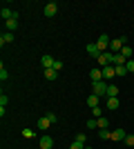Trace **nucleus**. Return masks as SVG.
Returning a JSON list of instances; mask_svg holds the SVG:
<instances>
[{"label":"nucleus","mask_w":134,"mask_h":149,"mask_svg":"<svg viewBox=\"0 0 134 149\" xmlns=\"http://www.w3.org/2000/svg\"><path fill=\"white\" fill-rule=\"evenodd\" d=\"M125 42H128V38L121 36V38H116V40H112L109 42V47H112V54H121V49L125 47Z\"/></svg>","instance_id":"obj_1"},{"label":"nucleus","mask_w":134,"mask_h":149,"mask_svg":"<svg viewBox=\"0 0 134 149\" xmlns=\"http://www.w3.org/2000/svg\"><path fill=\"white\" fill-rule=\"evenodd\" d=\"M92 85H94V93L96 96H98V98H101V96H107V82L105 80H98V82H92Z\"/></svg>","instance_id":"obj_2"},{"label":"nucleus","mask_w":134,"mask_h":149,"mask_svg":"<svg viewBox=\"0 0 134 149\" xmlns=\"http://www.w3.org/2000/svg\"><path fill=\"white\" fill-rule=\"evenodd\" d=\"M96 60H98L101 69H103V67H107V65H112V51H103V54L96 58Z\"/></svg>","instance_id":"obj_3"},{"label":"nucleus","mask_w":134,"mask_h":149,"mask_svg":"<svg viewBox=\"0 0 134 149\" xmlns=\"http://www.w3.org/2000/svg\"><path fill=\"white\" fill-rule=\"evenodd\" d=\"M109 42H112V40H109L107 33H101V36H98V40H96V45H98V49H101V51H107Z\"/></svg>","instance_id":"obj_4"},{"label":"nucleus","mask_w":134,"mask_h":149,"mask_svg":"<svg viewBox=\"0 0 134 149\" xmlns=\"http://www.w3.org/2000/svg\"><path fill=\"white\" fill-rule=\"evenodd\" d=\"M54 62H56V58H51L49 54H45V56L40 58V65H43V69H51V67H54Z\"/></svg>","instance_id":"obj_5"},{"label":"nucleus","mask_w":134,"mask_h":149,"mask_svg":"<svg viewBox=\"0 0 134 149\" xmlns=\"http://www.w3.org/2000/svg\"><path fill=\"white\" fill-rule=\"evenodd\" d=\"M56 11H58V5H56V2H47V5H45V16H47V18L56 16Z\"/></svg>","instance_id":"obj_6"},{"label":"nucleus","mask_w":134,"mask_h":149,"mask_svg":"<svg viewBox=\"0 0 134 149\" xmlns=\"http://www.w3.org/2000/svg\"><path fill=\"white\" fill-rule=\"evenodd\" d=\"M85 49H87V54H89V56H94V58H98V56L103 54V51L98 49V45H96V42H89L87 47H85Z\"/></svg>","instance_id":"obj_7"},{"label":"nucleus","mask_w":134,"mask_h":149,"mask_svg":"<svg viewBox=\"0 0 134 149\" xmlns=\"http://www.w3.org/2000/svg\"><path fill=\"white\" fill-rule=\"evenodd\" d=\"M125 62H128V58L123 56V54H112V65H114V67H121Z\"/></svg>","instance_id":"obj_8"},{"label":"nucleus","mask_w":134,"mask_h":149,"mask_svg":"<svg viewBox=\"0 0 134 149\" xmlns=\"http://www.w3.org/2000/svg\"><path fill=\"white\" fill-rule=\"evenodd\" d=\"M114 76H116L114 65H107V67H103V80H107V78H114Z\"/></svg>","instance_id":"obj_9"},{"label":"nucleus","mask_w":134,"mask_h":149,"mask_svg":"<svg viewBox=\"0 0 134 149\" xmlns=\"http://www.w3.org/2000/svg\"><path fill=\"white\" fill-rule=\"evenodd\" d=\"M54 147V138L51 136H43L40 138V149H51Z\"/></svg>","instance_id":"obj_10"},{"label":"nucleus","mask_w":134,"mask_h":149,"mask_svg":"<svg viewBox=\"0 0 134 149\" xmlns=\"http://www.w3.org/2000/svg\"><path fill=\"white\" fill-rule=\"evenodd\" d=\"M89 78H92V82L103 80V69H92V71H89Z\"/></svg>","instance_id":"obj_11"},{"label":"nucleus","mask_w":134,"mask_h":149,"mask_svg":"<svg viewBox=\"0 0 134 149\" xmlns=\"http://www.w3.org/2000/svg\"><path fill=\"white\" fill-rule=\"evenodd\" d=\"M7 42H13V33H11V31H5V33H2V36H0V45H2V47H5Z\"/></svg>","instance_id":"obj_12"},{"label":"nucleus","mask_w":134,"mask_h":149,"mask_svg":"<svg viewBox=\"0 0 134 149\" xmlns=\"http://www.w3.org/2000/svg\"><path fill=\"white\" fill-rule=\"evenodd\" d=\"M125 136H128L125 129H114L112 131V140H125Z\"/></svg>","instance_id":"obj_13"},{"label":"nucleus","mask_w":134,"mask_h":149,"mask_svg":"<svg viewBox=\"0 0 134 149\" xmlns=\"http://www.w3.org/2000/svg\"><path fill=\"white\" fill-rule=\"evenodd\" d=\"M121 107V102H119V98H107V109L109 111H116Z\"/></svg>","instance_id":"obj_14"},{"label":"nucleus","mask_w":134,"mask_h":149,"mask_svg":"<svg viewBox=\"0 0 134 149\" xmlns=\"http://www.w3.org/2000/svg\"><path fill=\"white\" fill-rule=\"evenodd\" d=\"M5 27H7V31H13L16 27H18V16H16V18H11V20H7Z\"/></svg>","instance_id":"obj_15"},{"label":"nucleus","mask_w":134,"mask_h":149,"mask_svg":"<svg viewBox=\"0 0 134 149\" xmlns=\"http://www.w3.org/2000/svg\"><path fill=\"white\" fill-rule=\"evenodd\" d=\"M49 118H47V116H40L38 118V129H47V127H49Z\"/></svg>","instance_id":"obj_16"},{"label":"nucleus","mask_w":134,"mask_h":149,"mask_svg":"<svg viewBox=\"0 0 134 149\" xmlns=\"http://www.w3.org/2000/svg\"><path fill=\"white\" fill-rule=\"evenodd\" d=\"M87 107H92V109L98 107V96H96V93H92V96L87 98Z\"/></svg>","instance_id":"obj_17"},{"label":"nucleus","mask_w":134,"mask_h":149,"mask_svg":"<svg viewBox=\"0 0 134 149\" xmlns=\"http://www.w3.org/2000/svg\"><path fill=\"white\" fill-rule=\"evenodd\" d=\"M116 96H119V87H116V85H109L107 87V98H116Z\"/></svg>","instance_id":"obj_18"},{"label":"nucleus","mask_w":134,"mask_h":149,"mask_svg":"<svg viewBox=\"0 0 134 149\" xmlns=\"http://www.w3.org/2000/svg\"><path fill=\"white\" fill-rule=\"evenodd\" d=\"M43 74H45V78H47V80H54V78L58 76V71H56V69H45Z\"/></svg>","instance_id":"obj_19"},{"label":"nucleus","mask_w":134,"mask_h":149,"mask_svg":"<svg viewBox=\"0 0 134 149\" xmlns=\"http://www.w3.org/2000/svg\"><path fill=\"white\" fill-rule=\"evenodd\" d=\"M121 54H123V56H125V58H128V60H130V58H132V54H134V49H132V47H130V45H125V47H123V49H121Z\"/></svg>","instance_id":"obj_20"},{"label":"nucleus","mask_w":134,"mask_h":149,"mask_svg":"<svg viewBox=\"0 0 134 149\" xmlns=\"http://www.w3.org/2000/svg\"><path fill=\"white\" fill-rule=\"evenodd\" d=\"M96 125H98V129H107V118H105V116L96 118Z\"/></svg>","instance_id":"obj_21"},{"label":"nucleus","mask_w":134,"mask_h":149,"mask_svg":"<svg viewBox=\"0 0 134 149\" xmlns=\"http://www.w3.org/2000/svg\"><path fill=\"white\" fill-rule=\"evenodd\" d=\"M98 136H101V140H109V138H112V131H109V129H101V131H98Z\"/></svg>","instance_id":"obj_22"},{"label":"nucleus","mask_w":134,"mask_h":149,"mask_svg":"<svg viewBox=\"0 0 134 149\" xmlns=\"http://www.w3.org/2000/svg\"><path fill=\"white\" fill-rule=\"evenodd\" d=\"M114 69H116V76H128V74H130L125 65H121V67H114Z\"/></svg>","instance_id":"obj_23"},{"label":"nucleus","mask_w":134,"mask_h":149,"mask_svg":"<svg viewBox=\"0 0 134 149\" xmlns=\"http://www.w3.org/2000/svg\"><path fill=\"white\" fill-rule=\"evenodd\" d=\"M22 136H25L27 140H32V138L36 136V131H34V129H22Z\"/></svg>","instance_id":"obj_24"},{"label":"nucleus","mask_w":134,"mask_h":149,"mask_svg":"<svg viewBox=\"0 0 134 149\" xmlns=\"http://www.w3.org/2000/svg\"><path fill=\"white\" fill-rule=\"evenodd\" d=\"M123 143L128 145V147H134V134H128V136H125V140H123Z\"/></svg>","instance_id":"obj_25"},{"label":"nucleus","mask_w":134,"mask_h":149,"mask_svg":"<svg viewBox=\"0 0 134 149\" xmlns=\"http://www.w3.org/2000/svg\"><path fill=\"white\" fill-rule=\"evenodd\" d=\"M7 78H9V74H7V69H5V65H2V67H0V80L5 82Z\"/></svg>","instance_id":"obj_26"},{"label":"nucleus","mask_w":134,"mask_h":149,"mask_svg":"<svg viewBox=\"0 0 134 149\" xmlns=\"http://www.w3.org/2000/svg\"><path fill=\"white\" fill-rule=\"evenodd\" d=\"M87 129H98V125H96V118H89V120H87Z\"/></svg>","instance_id":"obj_27"},{"label":"nucleus","mask_w":134,"mask_h":149,"mask_svg":"<svg viewBox=\"0 0 134 149\" xmlns=\"http://www.w3.org/2000/svg\"><path fill=\"white\" fill-rule=\"evenodd\" d=\"M69 149H85V145H83V143H78V140H74V143L69 145Z\"/></svg>","instance_id":"obj_28"},{"label":"nucleus","mask_w":134,"mask_h":149,"mask_svg":"<svg viewBox=\"0 0 134 149\" xmlns=\"http://www.w3.org/2000/svg\"><path fill=\"white\" fill-rule=\"evenodd\" d=\"M76 140H78V143H87V136H85V134H76Z\"/></svg>","instance_id":"obj_29"},{"label":"nucleus","mask_w":134,"mask_h":149,"mask_svg":"<svg viewBox=\"0 0 134 149\" xmlns=\"http://www.w3.org/2000/svg\"><path fill=\"white\" fill-rule=\"evenodd\" d=\"M125 67H128L130 74H134V60H128V62H125Z\"/></svg>","instance_id":"obj_30"},{"label":"nucleus","mask_w":134,"mask_h":149,"mask_svg":"<svg viewBox=\"0 0 134 149\" xmlns=\"http://www.w3.org/2000/svg\"><path fill=\"white\" fill-rule=\"evenodd\" d=\"M7 102H9V98H7L5 93H0V107H5V105H7Z\"/></svg>","instance_id":"obj_31"},{"label":"nucleus","mask_w":134,"mask_h":149,"mask_svg":"<svg viewBox=\"0 0 134 149\" xmlns=\"http://www.w3.org/2000/svg\"><path fill=\"white\" fill-rule=\"evenodd\" d=\"M47 118H49V123H51V125L58 123V116H56V113H47Z\"/></svg>","instance_id":"obj_32"},{"label":"nucleus","mask_w":134,"mask_h":149,"mask_svg":"<svg viewBox=\"0 0 134 149\" xmlns=\"http://www.w3.org/2000/svg\"><path fill=\"white\" fill-rule=\"evenodd\" d=\"M92 113H94V118H101V109H98V107H94V109H92Z\"/></svg>","instance_id":"obj_33"},{"label":"nucleus","mask_w":134,"mask_h":149,"mask_svg":"<svg viewBox=\"0 0 134 149\" xmlns=\"http://www.w3.org/2000/svg\"><path fill=\"white\" fill-rule=\"evenodd\" d=\"M51 69H56V71H60V69H63V62H60V60H56V62H54V67H51Z\"/></svg>","instance_id":"obj_34"},{"label":"nucleus","mask_w":134,"mask_h":149,"mask_svg":"<svg viewBox=\"0 0 134 149\" xmlns=\"http://www.w3.org/2000/svg\"><path fill=\"white\" fill-rule=\"evenodd\" d=\"M85 149H94V147H85Z\"/></svg>","instance_id":"obj_35"}]
</instances>
